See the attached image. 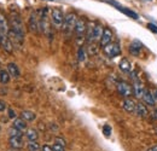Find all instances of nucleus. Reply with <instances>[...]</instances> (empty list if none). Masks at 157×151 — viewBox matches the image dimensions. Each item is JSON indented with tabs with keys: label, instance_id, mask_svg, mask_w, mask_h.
Listing matches in <instances>:
<instances>
[{
	"label": "nucleus",
	"instance_id": "obj_1",
	"mask_svg": "<svg viewBox=\"0 0 157 151\" xmlns=\"http://www.w3.org/2000/svg\"><path fill=\"white\" fill-rule=\"evenodd\" d=\"M11 32L10 34L13 35V38L16 39V41H18L20 44L23 42L24 35H25V30H24V24L23 21L18 15H12L11 16Z\"/></svg>",
	"mask_w": 157,
	"mask_h": 151
},
{
	"label": "nucleus",
	"instance_id": "obj_2",
	"mask_svg": "<svg viewBox=\"0 0 157 151\" xmlns=\"http://www.w3.org/2000/svg\"><path fill=\"white\" fill-rule=\"evenodd\" d=\"M76 22H78V17H76L75 14H68V15L64 17V22H63L62 29H63V33H64L67 37H70L71 33L75 30Z\"/></svg>",
	"mask_w": 157,
	"mask_h": 151
},
{
	"label": "nucleus",
	"instance_id": "obj_3",
	"mask_svg": "<svg viewBox=\"0 0 157 151\" xmlns=\"http://www.w3.org/2000/svg\"><path fill=\"white\" fill-rule=\"evenodd\" d=\"M103 51H104V53L108 57L115 58V57H117L121 53V47H120V45L116 44V42H110L105 47H103Z\"/></svg>",
	"mask_w": 157,
	"mask_h": 151
},
{
	"label": "nucleus",
	"instance_id": "obj_4",
	"mask_svg": "<svg viewBox=\"0 0 157 151\" xmlns=\"http://www.w3.org/2000/svg\"><path fill=\"white\" fill-rule=\"evenodd\" d=\"M116 87H117V92L120 93V95H122L123 98H129L131 95L134 93L133 92V87L131 85H128L127 82H124V81L117 82Z\"/></svg>",
	"mask_w": 157,
	"mask_h": 151
},
{
	"label": "nucleus",
	"instance_id": "obj_5",
	"mask_svg": "<svg viewBox=\"0 0 157 151\" xmlns=\"http://www.w3.org/2000/svg\"><path fill=\"white\" fill-rule=\"evenodd\" d=\"M86 30H87V24L86 21L83 18H78L76 25H75V34H76V39H83V37H86Z\"/></svg>",
	"mask_w": 157,
	"mask_h": 151
},
{
	"label": "nucleus",
	"instance_id": "obj_6",
	"mask_svg": "<svg viewBox=\"0 0 157 151\" xmlns=\"http://www.w3.org/2000/svg\"><path fill=\"white\" fill-rule=\"evenodd\" d=\"M51 19H52V23L55 24V27H62L63 25V22H64V16H63V12L60 9H52L51 11Z\"/></svg>",
	"mask_w": 157,
	"mask_h": 151
},
{
	"label": "nucleus",
	"instance_id": "obj_7",
	"mask_svg": "<svg viewBox=\"0 0 157 151\" xmlns=\"http://www.w3.org/2000/svg\"><path fill=\"white\" fill-rule=\"evenodd\" d=\"M0 45L4 48V51H6L7 53H12L13 45H12L11 40L9 38V35H0Z\"/></svg>",
	"mask_w": 157,
	"mask_h": 151
},
{
	"label": "nucleus",
	"instance_id": "obj_8",
	"mask_svg": "<svg viewBox=\"0 0 157 151\" xmlns=\"http://www.w3.org/2000/svg\"><path fill=\"white\" fill-rule=\"evenodd\" d=\"M29 27H30V30L33 33H38L40 29V19L38 18V14L36 12H33L30 15V18H29Z\"/></svg>",
	"mask_w": 157,
	"mask_h": 151
},
{
	"label": "nucleus",
	"instance_id": "obj_9",
	"mask_svg": "<svg viewBox=\"0 0 157 151\" xmlns=\"http://www.w3.org/2000/svg\"><path fill=\"white\" fill-rule=\"evenodd\" d=\"M133 92H134V95L137 97L138 99H143V95H144V92H145V87L143 86V83L139 80H134Z\"/></svg>",
	"mask_w": 157,
	"mask_h": 151
},
{
	"label": "nucleus",
	"instance_id": "obj_10",
	"mask_svg": "<svg viewBox=\"0 0 157 151\" xmlns=\"http://www.w3.org/2000/svg\"><path fill=\"white\" fill-rule=\"evenodd\" d=\"M113 40V32L109 29V28H105L104 29V33L101 35V39H100V46L101 47H105L108 44H110Z\"/></svg>",
	"mask_w": 157,
	"mask_h": 151
},
{
	"label": "nucleus",
	"instance_id": "obj_11",
	"mask_svg": "<svg viewBox=\"0 0 157 151\" xmlns=\"http://www.w3.org/2000/svg\"><path fill=\"white\" fill-rule=\"evenodd\" d=\"M9 145H10L11 149H18V150H21L24 146V141H23L22 138H18V137H10Z\"/></svg>",
	"mask_w": 157,
	"mask_h": 151
},
{
	"label": "nucleus",
	"instance_id": "obj_12",
	"mask_svg": "<svg viewBox=\"0 0 157 151\" xmlns=\"http://www.w3.org/2000/svg\"><path fill=\"white\" fill-rule=\"evenodd\" d=\"M122 106H123V109H124L127 113H134V111H136L137 103H136L132 98H124V100H123V103H122Z\"/></svg>",
	"mask_w": 157,
	"mask_h": 151
},
{
	"label": "nucleus",
	"instance_id": "obj_13",
	"mask_svg": "<svg viewBox=\"0 0 157 151\" xmlns=\"http://www.w3.org/2000/svg\"><path fill=\"white\" fill-rule=\"evenodd\" d=\"M141 48H143V42L139 40H134V41H132V44L129 46V52H131V55L137 57L139 56Z\"/></svg>",
	"mask_w": 157,
	"mask_h": 151
},
{
	"label": "nucleus",
	"instance_id": "obj_14",
	"mask_svg": "<svg viewBox=\"0 0 157 151\" xmlns=\"http://www.w3.org/2000/svg\"><path fill=\"white\" fill-rule=\"evenodd\" d=\"M7 72H9L10 75L12 76V77H15V79H18L21 76V72L16 63H12V62L9 63L7 64Z\"/></svg>",
	"mask_w": 157,
	"mask_h": 151
},
{
	"label": "nucleus",
	"instance_id": "obj_15",
	"mask_svg": "<svg viewBox=\"0 0 157 151\" xmlns=\"http://www.w3.org/2000/svg\"><path fill=\"white\" fill-rule=\"evenodd\" d=\"M9 34V24L5 16L0 12V35H7Z\"/></svg>",
	"mask_w": 157,
	"mask_h": 151
},
{
	"label": "nucleus",
	"instance_id": "obj_16",
	"mask_svg": "<svg viewBox=\"0 0 157 151\" xmlns=\"http://www.w3.org/2000/svg\"><path fill=\"white\" fill-rule=\"evenodd\" d=\"M134 113L137 114L139 117H146L149 115V110H147V108L145 106L144 103H137V106H136V111Z\"/></svg>",
	"mask_w": 157,
	"mask_h": 151
},
{
	"label": "nucleus",
	"instance_id": "obj_17",
	"mask_svg": "<svg viewBox=\"0 0 157 151\" xmlns=\"http://www.w3.org/2000/svg\"><path fill=\"white\" fill-rule=\"evenodd\" d=\"M143 100H144V103H146L147 105H151V106L155 105V103H156L154 95L147 88H145V92H144V95H143Z\"/></svg>",
	"mask_w": 157,
	"mask_h": 151
},
{
	"label": "nucleus",
	"instance_id": "obj_18",
	"mask_svg": "<svg viewBox=\"0 0 157 151\" xmlns=\"http://www.w3.org/2000/svg\"><path fill=\"white\" fill-rule=\"evenodd\" d=\"M12 123H13V127H15V128L20 130L22 132H24V131L28 130V128H27V121H24L22 117H21V118H15Z\"/></svg>",
	"mask_w": 157,
	"mask_h": 151
},
{
	"label": "nucleus",
	"instance_id": "obj_19",
	"mask_svg": "<svg viewBox=\"0 0 157 151\" xmlns=\"http://www.w3.org/2000/svg\"><path fill=\"white\" fill-rule=\"evenodd\" d=\"M118 11H121L122 14H124L126 16H128L129 18H133V19H138L139 18V16H138L137 12H134V11H132V10H129V9H127V7H121V5L116 7Z\"/></svg>",
	"mask_w": 157,
	"mask_h": 151
},
{
	"label": "nucleus",
	"instance_id": "obj_20",
	"mask_svg": "<svg viewBox=\"0 0 157 151\" xmlns=\"http://www.w3.org/2000/svg\"><path fill=\"white\" fill-rule=\"evenodd\" d=\"M25 135H27V139L29 141H36L39 138V133L35 128H28L25 132Z\"/></svg>",
	"mask_w": 157,
	"mask_h": 151
},
{
	"label": "nucleus",
	"instance_id": "obj_21",
	"mask_svg": "<svg viewBox=\"0 0 157 151\" xmlns=\"http://www.w3.org/2000/svg\"><path fill=\"white\" fill-rule=\"evenodd\" d=\"M103 33H104L103 27H101L100 24H96V25H94V29H93V42L100 40V39H101V35H103Z\"/></svg>",
	"mask_w": 157,
	"mask_h": 151
},
{
	"label": "nucleus",
	"instance_id": "obj_22",
	"mask_svg": "<svg viewBox=\"0 0 157 151\" xmlns=\"http://www.w3.org/2000/svg\"><path fill=\"white\" fill-rule=\"evenodd\" d=\"M118 67L123 73H129L131 72V63L127 58H122L118 63Z\"/></svg>",
	"mask_w": 157,
	"mask_h": 151
},
{
	"label": "nucleus",
	"instance_id": "obj_23",
	"mask_svg": "<svg viewBox=\"0 0 157 151\" xmlns=\"http://www.w3.org/2000/svg\"><path fill=\"white\" fill-rule=\"evenodd\" d=\"M21 117H22L24 121L30 122V121H34V120H35L36 115H35V113H33V111H30V110H23V111L21 113Z\"/></svg>",
	"mask_w": 157,
	"mask_h": 151
},
{
	"label": "nucleus",
	"instance_id": "obj_24",
	"mask_svg": "<svg viewBox=\"0 0 157 151\" xmlns=\"http://www.w3.org/2000/svg\"><path fill=\"white\" fill-rule=\"evenodd\" d=\"M93 23H88L87 24V30H86V39L88 42H93V29H94Z\"/></svg>",
	"mask_w": 157,
	"mask_h": 151
},
{
	"label": "nucleus",
	"instance_id": "obj_25",
	"mask_svg": "<svg viewBox=\"0 0 157 151\" xmlns=\"http://www.w3.org/2000/svg\"><path fill=\"white\" fill-rule=\"evenodd\" d=\"M10 74L7 70H0V83L7 85L10 82Z\"/></svg>",
	"mask_w": 157,
	"mask_h": 151
},
{
	"label": "nucleus",
	"instance_id": "obj_26",
	"mask_svg": "<svg viewBox=\"0 0 157 151\" xmlns=\"http://www.w3.org/2000/svg\"><path fill=\"white\" fill-rule=\"evenodd\" d=\"M27 150L28 151H41V146L38 141H28L27 144Z\"/></svg>",
	"mask_w": 157,
	"mask_h": 151
},
{
	"label": "nucleus",
	"instance_id": "obj_27",
	"mask_svg": "<svg viewBox=\"0 0 157 151\" xmlns=\"http://www.w3.org/2000/svg\"><path fill=\"white\" fill-rule=\"evenodd\" d=\"M9 135L10 137H18V138H22V135H23V132L20 131V130H17V128H15L13 126L9 130Z\"/></svg>",
	"mask_w": 157,
	"mask_h": 151
},
{
	"label": "nucleus",
	"instance_id": "obj_28",
	"mask_svg": "<svg viewBox=\"0 0 157 151\" xmlns=\"http://www.w3.org/2000/svg\"><path fill=\"white\" fill-rule=\"evenodd\" d=\"M78 58L80 62H85L86 60V50L83 47H80L78 52Z\"/></svg>",
	"mask_w": 157,
	"mask_h": 151
},
{
	"label": "nucleus",
	"instance_id": "obj_29",
	"mask_svg": "<svg viewBox=\"0 0 157 151\" xmlns=\"http://www.w3.org/2000/svg\"><path fill=\"white\" fill-rule=\"evenodd\" d=\"M103 133H104L105 137H110V134H111V127L109 125H104L103 126Z\"/></svg>",
	"mask_w": 157,
	"mask_h": 151
},
{
	"label": "nucleus",
	"instance_id": "obj_30",
	"mask_svg": "<svg viewBox=\"0 0 157 151\" xmlns=\"http://www.w3.org/2000/svg\"><path fill=\"white\" fill-rule=\"evenodd\" d=\"M55 141H56V144L62 145L63 148H65V146H67V141H65L63 138H60V137H56V138H55Z\"/></svg>",
	"mask_w": 157,
	"mask_h": 151
},
{
	"label": "nucleus",
	"instance_id": "obj_31",
	"mask_svg": "<svg viewBox=\"0 0 157 151\" xmlns=\"http://www.w3.org/2000/svg\"><path fill=\"white\" fill-rule=\"evenodd\" d=\"M9 118H11V120H15V118H17L16 111H15L13 109H9Z\"/></svg>",
	"mask_w": 157,
	"mask_h": 151
},
{
	"label": "nucleus",
	"instance_id": "obj_32",
	"mask_svg": "<svg viewBox=\"0 0 157 151\" xmlns=\"http://www.w3.org/2000/svg\"><path fill=\"white\" fill-rule=\"evenodd\" d=\"M147 28H149V30H151L152 33L157 34V25H155L154 23H149V24H147Z\"/></svg>",
	"mask_w": 157,
	"mask_h": 151
},
{
	"label": "nucleus",
	"instance_id": "obj_33",
	"mask_svg": "<svg viewBox=\"0 0 157 151\" xmlns=\"http://www.w3.org/2000/svg\"><path fill=\"white\" fill-rule=\"evenodd\" d=\"M52 149H53V151H64V148L62 145H59V144H56V143L53 144Z\"/></svg>",
	"mask_w": 157,
	"mask_h": 151
},
{
	"label": "nucleus",
	"instance_id": "obj_34",
	"mask_svg": "<svg viewBox=\"0 0 157 151\" xmlns=\"http://www.w3.org/2000/svg\"><path fill=\"white\" fill-rule=\"evenodd\" d=\"M6 110V103L4 100H0V113H4Z\"/></svg>",
	"mask_w": 157,
	"mask_h": 151
},
{
	"label": "nucleus",
	"instance_id": "obj_35",
	"mask_svg": "<svg viewBox=\"0 0 157 151\" xmlns=\"http://www.w3.org/2000/svg\"><path fill=\"white\" fill-rule=\"evenodd\" d=\"M41 151H53V149H52V146H50V145L45 144V145H42V148H41Z\"/></svg>",
	"mask_w": 157,
	"mask_h": 151
},
{
	"label": "nucleus",
	"instance_id": "obj_36",
	"mask_svg": "<svg viewBox=\"0 0 157 151\" xmlns=\"http://www.w3.org/2000/svg\"><path fill=\"white\" fill-rule=\"evenodd\" d=\"M147 151H157V145H155V146H152V148H150Z\"/></svg>",
	"mask_w": 157,
	"mask_h": 151
},
{
	"label": "nucleus",
	"instance_id": "obj_37",
	"mask_svg": "<svg viewBox=\"0 0 157 151\" xmlns=\"http://www.w3.org/2000/svg\"><path fill=\"white\" fill-rule=\"evenodd\" d=\"M152 116H154V117H155V118L157 120V109H156V110H154V113H152Z\"/></svg>",
	"mask_w": 157,
	"mask_h": 151
},
{
	"label": "nucleus",
	"instance_id": "obj_38",
	"mask_svg": "<svg viewBox=\"0 0 157 151\" xmlns=\"http://www.w3.org/2000/svg\"><path fill=\"white\" fill-rule=\"evenodd\" d=\"M9 151H21V150H18V149H10Z\"/></svg>",
	"mask_w": 157,
	"mask_h": 151
},
{
	"label": "nucleus",
	"instance_id": "obj_39",
	"mask_svg": "<svg viewBox=\"0 0 157 151\" xmlns=\"http://www.w3.org/2000/svg\"><path fill=\"white\" fill-rule=\"evenodd\" d=\"M155 132H156V134H157V127H155Z\"/></svg>",
	"mask_w": 157,
	"mask_h": 151
},
{
	"label": "nucleus",
	"instance_id": "obj_40",
	"mask_svg": "<svg viewBox=\"0 0 157 151\" xmlns=\"http://www.w3.org/2000/svg\"><path fill=\"white\" fill-rule=\"evenodd\" d=\"M47 1H52V0H47Z\"/></svg>",
	"mask_w": 157,
	"mask_h": 151
},
{
	"label": "nucleus",
	"instance_id": "obj_41",
	"mask_svg": "<svg viewBox=\"0 0 157 151\" xmlns=\"http://www.w3.org/2000/svg\"><path fill=\"white\" fill-rule=\"evenodd\" d=\"M0 67H1V65H0Z\"/></svg>",
	"mask_w": 157,
	"mask_h": 151
}]
</instances>
